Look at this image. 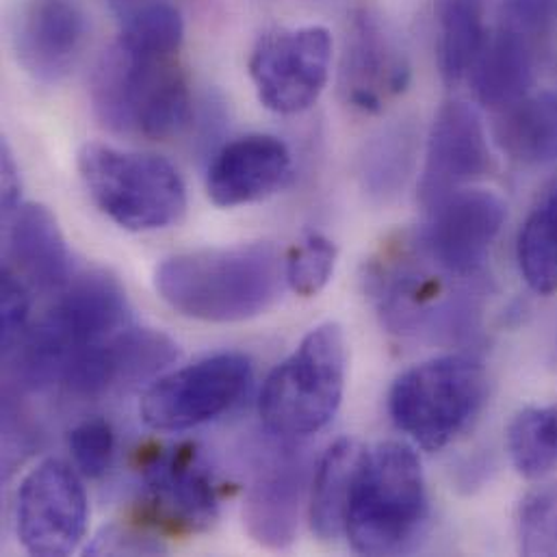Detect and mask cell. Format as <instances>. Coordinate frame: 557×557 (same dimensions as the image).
Returning a JSON list of instances; mask_svg holds the SVG:
<instances>
[{
    "mask_svg": "<svg viewBox=\"0 0 557 557\" xmlns=\"http://www.w3.org/2000/svg\"><path fill=\"white\" fill-rule=\"evenodd\" d=\"M284 282V261L272 244L176 255L154 274L159 295L174 310L211 323L259 317L278 301Z\"/></svg>",
    "mask_w": 557,
    "mask_h": 557,
    "instance_id": "6da1fadb",
    "label": "cell"
},
{
    "mask_svg": "<svg viewBox=\"0 0 557 557\" xmlns=\"http://www.w3.org/2000/svg\"><path fill=\"white\" fill-rule=\"evenodd\" d=\"M475 278L441 270L412 242V250L375 261L367 284L388 332L425 343H462L478 332L482 317Z\"/></svg>",
    "mask_w": 557,
    "mask_h": 557,
    "instance_id": "7a4b0ae2",
    "label": "cell"
},
{
    "mask_svg": "<svg viewBox=\"0 0 557 557\" xmlns=\"http://www.w3.org/2000/svg\"><path fill=\"white\" fill-rule=\"evenodd\" d=\"M428 521V488L419 456L401 443H380L356 458L345 536L360 556L406 552Z\"/></svg>",
    "mask_w": 557,
    "mask_h": 557,
    "instance_id": "3957f363",
    "label": "cell"
},
{
    "mask_svg": "<svg viewBox=\"0 0 557 557\" xmlns=\"http://www.w3.org/2000/svg\"><path fill=\"white\" fill-rule=\"evenodd\" d=\"M176 57L144 54L120 39L109 46L91 76V104L102 126L150 139L183 131L194 107Z\"/></svg>",
    "mask_w": 557,
    "mask_h": 557,
    "instance_id": "277c9868",
    "label": "cell"
},
{
    "mask_svg": "<svg viewBox=\"0 0 557 557\" xmlns=\"http://www.w3.org/2000/svg\"><path fill=\"white\" fill-rule=\"evenodd\" d=\"M128 321V299L117 280L107 272L81 276L11 349L15 377L30 391L63 382L81 351L124 330Z\"/></svg>",
    "mask_w": 557,
    "mask_h": 557,
    "instance_id": "5b68a950",
    "label": "cell"
},
{
    "mask_svg": "<svg viewBox=\"0 0 557 557\" xmlns=\"http://www.w3.org/2000/svg\"><path fill=\"white\" fill-rule=\"evenodd\" d=\"M345 373L343 327L332 321L317 325L270 373L259 399L265 428L284 441L321 432L341 408Z\"/></svg>",
    "mask_w": 557,
    "mask_h": 557,
    "instance_id": "8992f818",
    "label": "cell"
},
{
    "mask_svg": "<svg viewBox=\"0 0 557 557\" xmlns=\"http://www.w3.org/2000/svg\"><path fill=\"white\" fill-rule=\"evenodd\" d=\"M78 172L96 207L126 231L170 228L187 211L178 170L157 154L87 144L78 152Z\"/></svg>",
    "mask_w": 557,
    "mask_h": 557,
    "instance_id": "52a82bcc",
    "label": "cell"
},
{
    "mask_svg": "<svg viewBox=\"0 0 557 557\" xmlns=\"http://www.w3.org/2000/svg\"><path fill=\"white\" fill-rule=\"evenodd\" d=\"M484 367L471 356H441L404 371L391 386L388 412L397 430L425 451L456 441L486 401Z\"/></svg>",
    "mask_w": 557,
    "mask_h": 557,
    "instance_id": "ba28073f",
    "label": "cell"
},
{
    "mask_svg": "<svg viewBox=\"0 0 557 557\" xmlns=\"http://www.w3.org/2000/svg\"><path fill=\"white\" fill-rule=\"evenodd\" d=\"M252 382L244 354H215L159 377L141 397V419L161 432H183L209 423L242 401Z\"/></svg>",
    "mask_w": 557,
    "mask_h": 557,
    "instance_id": "9c48e42d",
    "label": "cell"
},
{
    "mask_svg": "<svg viewBox=\"0 0 557 557\" xmlns=\"http://www.w3.org/2000/svg\"><path fill=\"white\" fill-rule=\"evenodd\" d=\"M332 35L323 26L265 33L250 57V76L261 102L282 115L310 109L325 89Z\"/></svg>",
    "mask_w": 557,
    "mask_h": 557,
    "instance_id": "30bf717a",
    "label": "cell"
},
{
    "mask_svg": "<svg viewBox=\"0 0 557 557\" xmlns=\"http://www.w3.org/2000/svg\"><path fill=\"white\" fill-rule=\"evenodd\" d=\"M87 495L61 460L39 462L20 484L15 530L30 556L63 557L78 549L87 532Z\"/></svg>",
    "mask_w": 557,
    "mask_h": 557,
    "instance_id": "8fae6325",
    "label": "cell"
},
{
    "mask_svg": "<svg viewBox=\"0 0 557 557\" xmlns=\"http://www.w3.org/2000/svg\"><path fill=\"white\" fill-rule=\"evenodd\" d=\"M506 218L508 207L497 194L460 189L430 209V220L414 242L441 270L473 278L480 276Z\"/></svg>",
    "mask_w": 557,
    "mask_h": 557,
    "instance_id": "7c38bea8",
    "label": "cell"
},
{
    "mask_svg": "<svg viewBox=\"0 0 557 557\" xmlns=\"http://www.w3.org/2000/svg\"><path fill=\"white\" fill-rule=\"evenodd\" d=\"M408 83V57L382 15L369 7L354 11L338 72L345 102L362 113H382Z\"/></svg>",
    "mask_w": 557,
    "mask_h": 557,
    "instance_id": "4fadbf2b",
    "label": "cell"
},
{
    "mask_svg": "<svg viewBox=\"0 0 557 557\" xmlns=\"http://www.w3.org/2000/svg\"><path fill=\"white\" fill-rule=\"evenodd\" d=\"M181 356L178 343L152 327H131L81 351L67 367L63 384L78 397H104L141 386Z\"/></svg>",
    "mask_w": 557,
    "mask_h": 557,
    "instance_id": "5bb4252c",
    "label": "cell"
},
{
    "mask_svg": "<svg viewBox=\"0 0 557 557\" xmlns=\"http://www.w3.org/2000/svg\"><path fill=\"white\" fill-rule=\"evenodd\" d=\"M493 168L486 131L473 107L447 102L438 109L425 150L419 198L434 209L445 198L484 178Z\"/></svg>",
    "mask_w": 557,
    "mask_h": 557,
    "instance_id": "9a60e30c",
    "label": "cell"
},
{
    "mask_svg": "<svg viewBox=\"0 0 557 557\" xmlns=\"http://www.w3.org/2000/svg\"><path fill=\"white\" fill-rule=\"evenodd\" d=\"M141 480L152 508L172 525L205 532L218 521L215 475L196 445L157 449L146 460Z\"/></svg>",
    "mask_w": 557,
    "mask_h": 557,
    "instance_id": "2e32d148",
    "label": "cell"
},
{
    "mask_svg": "<svg viewBox=\"0 0 557 557\" xmlns=\"http://www.w3.org/2000/svg\"><path fill=\"white\" fill-rule=\"evenodd\" d=\"M87 37L85 11L74 0H26L11 26L15 57L37 83L57 85L76 65Z\"/></svg>",
    "mask_w": 557,
    "mask_h": 557,
    "instance_id": "e0dca14e",
    "label": "cell"
},
{
    "mask_svg": "<svg viewBox=\"0 0 557 557\" xmlns=\"http://www.w3.org/2000/svg\"><path fill=\"white\" fill-rule=\"evenodd\" d=\"M306 458L297 447L282 445L265 454L246 493L244 523L265 549H288L297 536L306 491Z\"/></svg>",
    "mask_w": 557,
    "mask_h": 557,
    "instance_id": "ac0fdd59",
    "label": "cell"
},
{
    "mask_svg": "<svg viewBox=\"0 0 557 557\" xmlns=\"http://www.w3.org/2000/svg\"><path fill=\"white\" fill-rule=\"evenodd\" d=\"M545 46V35L499 17V24L488 30L471 72L480 102L493 111H502L530 96L541 72Z\"/></svg>",
    "mask_w": 557,
    "mask_h": 557,
    "instance_id": "d6986e66",
    "label": "cell"
},
{
    "mask_svg": "<svg viewBox=\"0 0 557 557\" xmlns=\"http://www.w3.org/2000/svg\"><path fill=\"white\" fill-rule=\"evenodd\" d=\"M290 170V152L278 137L235 139L215 154L209 168V198L224 209L265 200L286 185Z\"/></svg>",
    "mask_w": 557,
    "mask_h": 557,
    "instance_id": "ffe728a7",
    "label": "cell"
},
{
    "mask_svg": "<svg viewBox=\"0 0 557 557\" xmlns=\"http://www.w3.org/2000/svg\"><path fill=\"white\" fill-rule=\"evenodd\" d=\"M9 255L17 274L41 290H57L70 280V252L54 215L41 205H22L4 224Z\"/></svg>",
    "mask_w": 557,
    "mask_h": 557,
    "instance_id": "44dd1931",
    "label": "cell"
},
{
    "mask_svg": "<svg viewBox=\"0 0 557 557\" xmlns=\"http://www.w3.org/2000/svg\"><path fill=\"white\" fill-rule=\"evenodd\" d=\"M495 137L502 150L523 165L557 163V89L530 94L497 111Z\"/></svg>",
    "mask_w": 557,
    "mask_h": 557,
    "instance_id": "7402d4cb",
    "label": "cell"
},
{
    "mask_svg": "<svg viewBox=\"0 0 557 557\" xmlns=\"http://www.w3.org/2000/svg\"><path fill=\"white\" fill-rule=\"evenodd\" d=\"M484 0H436V57L443 78L456 85L471 76L486 41Z\"/></svg>",
    "mask_w": 557,
    "mask_h": 557,
    "instance_id": "603a6c76",
    "label": "cell"
},
{
    "mask_svg": "<svg viewBox=\"0 0 557 557\" xmlns=\"http://www.w3.org/2000/svg\"><path fill=\"white\" fill-rule=\"evenodd\" d=\"M358 454L354 441L338 438L319 460L310 493V528L321 541H336L345 532L347 499Z\"/></svg>",
    "mask_w": 557,
    "mask_h": 557,
    "instance_id": "cb8c5ba5",
    "label": "cell"
},
{
    "mask_svg": "<svg viewBox=\"0 0 557 557\" xmlns=\"http://www.w3.org/2000/svg\"><path fill=\"white\" fill-rule=\"evenodd\" d=\"M417 131L410 122H397L373 135L358 161L362 189L375 200L397 196L414 165Z\"/></svg>",
    "mask_w": 557,
    "mask_h": 557,
    "instance_id": "d4e9b609",
    "label": "cell"
},
{
    "mask_svg": "<svg viewBox=\"0 0 557 557\" xmlns=\"http://www.w3.org/2000/svg\"><path fill=\"white\" fill-rule=\"evenodd\" d=\"M517 261L528 286L541 295L557 290V183L528 215L519 242Z\"/></svg>",
    "mask_w": 557,
    "mask_h": 557,
    "instance_id": "484cf974",
    "label": "cell"
},
{
    "mask_svg": "<svg viewBox=\"0 0 557 557\" xmlns=\"http://www.w3.org/2000/svg\"><path fill=\"white\" fill-rule=\"evenodd\" d=\"M506 445L525 480H543L557 469V404L525 408L508 425Z\"/></svg>",
    "mask_w": 557,
    "mask_h": 557,
    "instance_id": "4316f807",
    "label": "cell"
},
{
    "mask_svg": "<svg viewBox=\"0 0 557 557\" xmlns=\"http://www.w3.org/2000/svg\"><path fill=\"white\" fill-rule=\"evenodd\" d=\"M122 24L124 28L117 39L131 50L159 57H174L181 50L185 35L183 17L168 0L137 13Z\"/></svg>",
    "mask_w": 557,
    "mask_h": 557,
    "instance_id": "83f0119b",
    "label": "cell"
},
{
    "mask_svg": "<svg viewBox=\"0 0 557 557\" xmlns=\"http://www.w3.org/2000/svg\"><path fill=\"white\" fill-rule=\"evenodd\" d=\"M517 525L523 556H557V484H543L523 497Z\"/></svg>",
    "mask_w": 557,
    "mask_h": 557,
    "instance_id": "f1b7e54d",
    "label": "cell"
},
{
    "mask_svg": "<svg viewBox=\"0 0 557 557\" xmlns=\"http://www.w3.org/2000/svg\"><path fill=\"white\" fill-rule=\"evenodd\" d=\"M336 246L323 235H308L284 259L286 284L301 297L317 295L334 274Z\"/></svg>",
    "mask_w": 557,
    "mask_h": 557,
    "instance_id": "f546056e",
    "label": "cell"
},
{
    "mask_svg": "<svg viewBox=\"0 0 557 557\" xmlns=\"http://www.w3.org/2000/svg\"><path fill=\"white\" fill-rule=\"evenodd\" d=\"M70 451L85 478H102L109 471L115 451V434L111 423L100 417L78 423L70 432Z\"/></svg>",
    "mask_w": 557,
    "mask_h": 557,
    "instance_id": "4dcf8cb0",
    "label": "cell"
},
{
    "mask_svg": "<svg viewBox=\"0 0 557 557\" xmlns=\"http://www.w3.org/2000/svg\"><path fill=\"white\" fill-rule=\"evenodd\" d=\"M0 319H2V351L9 354L26 332L30 297L22 276L4 265L0 282Z\"/></svg>",
    "mask_w": 557,
    "mask_h": 557,
    "instance_id": "1f68e13d",
    "label": "cell"
},
{
    "mask_svg": "<svg viewBox=\"0 0 557 557\" xmlns=\"http://www.w3.org/2000/svg\"><path fill=\"white\" fill-rule=\"evenodd\" d=\"M165 547L131 528H107L87 547L89 556H157Z\"/></svg>",
    "mask_w": 557,
    "mask_h": 557,
    "instance_id": "d6a6232c",
    "label": "cell"
},
{
    "mask_svg": "<svg viewBox=\"0 0 557 557\" xmlns=\"http://www.w3.org/2000/svg\"><path fill=\"white\" fill-rule=\"evenodd\" d=\"M502 17L549 37L557 20V0H504Z\"/></svg>",
    "mask_w": 557,
    "mask_h": 557,
    "instance_id": "836d02e7",
    "label": "cell"
},
{
    "mask_svg": "<svg viewBox=\"0 0 557 557\" xmlns=\"http://www.w3.org/2000/svg\"><path fill=\"white\" fill-rule=\"evenodd\" d=\"M0 172H2V222L7 224L15 215V211L22 207L20 205L22 181H20V172H17V165L11 154L9 144H2Z\"/></svg>",
    "mask_w": 557,
    "mask_h": 557,
    "instance_id": "e575fe53",
    "label": "cell"
},
{
    "mask_svg": "<svg viewBox=\"0 0 557 557\" xmlns=\"http://www.w3.org/2000/svg\"><path fill=\"white\" fill-rule=\"evenodd\" d=\"M159 2H163V0H109L113 13H115L122 22L135 17L137 13L150 9V7L159 4Z\"/></svg>",
    "mask_w": 557,
    "mask_h": 557,
    "instance_id": "d590c367",
    "label": "cell"
}]
</instances>
